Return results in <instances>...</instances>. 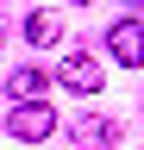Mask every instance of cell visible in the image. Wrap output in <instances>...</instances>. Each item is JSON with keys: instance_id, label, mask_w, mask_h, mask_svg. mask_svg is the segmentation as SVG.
<instances>
[{"instance_id": "cell-1", "label": "cell", "mask_w": 144, "mask_h": 150, "mask_svg": "<svg viewBox=\"0 0 144 150\" xmlns=\"http://www.w3.org/2000/svg\"><path fill=\"white\" fill-rule=\"evenodd\" d=\"M6 131L13 138H50V131H57V112H50V100H13L6 106Z\"/></svg>"}, {"instance_id": "cell-2", "label": "cell", "mask_w": 144, "mask_h": 150, "mask_svg": "<svg viewBox=\"0 0 144 150\" xmlns=\"http://www.w3.org/2000/svg\"><path fill=\"white\" fill-rule=\"evenodd\" d=\"M57 81H63V88H75V94H100L106 75H100V63H94L88 50H69V56H63V69H57Z\"/></svg>"}, {"instance_id": "cell-3", "label": "cell", "mask_w": 144, "mask_h": 150, "mask_svg": "<svg viewBox=\"0 0 144 150\" xmlns=\"http://www.w3.org/2000/svg\"><path fill=\"white\" fill-rule=\"evenodd\" d=\"M106 50H113L125 69H144V19H119L113 38H106Z\"/></svg>"}, {"instance_id": "cell-4", "label": "cell", "mask_w": 144, "mask_h": 150, "mask_svg": "<svg viewBox=\"0 0 144 150\" xmlns=\"http://www.w3.org/2000/svg\"><path fill=\"white\" fill-rule=\"evenodd\" d=\"M50 81H57L50 69H13V75H6V94H13V100H44Z\"/></svg>"}, {"instance_id": "cell-5", "label": "cell", "mask_w": 144, "mask_h": 150, "mask_svg": "<svg viewBox=\"0 0 144 150\" xmlns=\"http://www.w3.org/2000/svg\"><path fill=\"white\" fill-rule=\"evenodd\" d=\"M25 44L31 50H50V44H57V38H63V25H57V13H25Z\"/></svg>"}, {"instance_id": "cell-6", "label": "cell", "mask_w": 144, "mask_h": 150, "mask_svg": "<svg viewBox=\"0 0 144 150\" xmlns=\"http://www.w3.org/2000/svg\"><path fill=\"white\" fill-rule=\"evenodd\" d=\"M75 144H82V150H113V144H119V125H113V119H82V125H75Z\"/></svg>"}, {"instance_id": "cell-7", "label": "cell", "mask_w": 144, "mask_h": 150, "mask_svg": "<svg viewBox=\"0 0 144 150\" xmlns=\"http://www.w3.org/2000/svg\"><path fill=\"white\" fill-rule=\"evenodd\" d=\"M125 6H144V0H125Z\"/></svg>"}, {"instance_id": "cell-8", "label": "cell", "mask_w": 144, "mask_h": 150, "mask_svg": "<svg viewBox=\"0 0 144 150\" xmlns=\"http://www.w3.org/2000/svg\"><path fill=\"white\" fill-rule=\"evenodd\" d=\"M82 6H88V0H82Z\"/></svg>"}]
</instances>
